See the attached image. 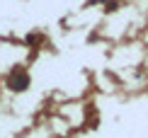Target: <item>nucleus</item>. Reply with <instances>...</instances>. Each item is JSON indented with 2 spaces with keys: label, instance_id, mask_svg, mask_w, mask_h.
Masks as SVG:
<instances>
[{
  "label": "nucleus",
  "instance_id": "obj_1",
  "mask_svg": "<svg viewBox=\"0 0 148 138\" xmlns=\"http://www.w3.org/2000/svg\"><path fill=\"white\" fill-rule=\"evenodd\" d=\"M8 85H10L15 92H22V90H27V87H29V75H24V73H12L10 80H8Z\"/></svg>",
  "mask_w": 148,
  "mask_h": 138
}]
</instances>
